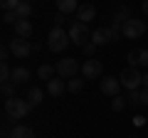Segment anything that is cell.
Here are the masks:
<instances>
[{"label":"cell","mask_w":148,"mask_h":138,"mask_svg":"<svg viewBox=\"0 0 148 138\" xmlns=\"http://www.w3.org/2000/svg\"><path fill=\"white\" fill-rule=\"evenodd\" d=\"M30 101L27 99H17V96H12V99H5V116L10 118V121H17V118H25L27 113H30Z\"/></svg>","instance_id":"1"},{"label":"cell","mask_w":148,"mask_h":138,"mask_svg":"<svg viewBox=\"0 0 148 138\" xmlns=\"http://www.w3.org/2000/svg\"><path fill=\"white\" fill-rule=\"evenodd\" d=\"M72 44V40H69V32L62 30V27H52L47 35V49L49 52H64V49Z\"/></svg>","instance_id":"2"},{"label":"cell","mask_w":148,"mask_h":138,"mask_svg":"<svg viewBox=\"0 0 148 138\" xmlns=\"http://www.w3.org/2000/svg\"><path fill=\"white\" fill-rule=\"evenodd\" d=\"M119 81H121L123 89L138 91V86H143V74L138 72V67H126L121 74H119Z\"/></svg>","instance_id":"3"},{"label":"cell","mask_w":148,"mask_h":138,"mask_svg":"<svg viewBox=\"0 0 148 138\" xmlns=\"http://www.w3.org/2000/svg\"><path fill=\"white\" fill-rule=\"evenodd\" d=\"M54 67H57V77H59V79H67V81L74 79V77L82 72V64L77 62L74 57H64V59H59Z\"/></svg>","instance_id":"4"},{"label":"cell","mask_w":148,"mask_h":138,"mask_svg":"<svg viewBox=\"0 0 148 138\" xmlns=\"http://www.w3.org/2000/svg\"><path fill=\"white\" fill-rule=\"evenodd\" d=\"M69 40H72L74 44H79V47H84V44H89L91 42V32H89V27L84 25V22H72V25H69Z\"/></svg>","instance_id":"5"},{"label":"cell","mask_w":148,"mask_h":138,"mask_svg":"<svg viewBox=\"0 0 148 138\" xmlns=\"http://www.w3.org/2000/svg\"><path fill=\"white\" fill-rule=\"evenodd\" d=\"M8 47H10V54H12L15 59H27L32 52H35V44H32L30 40H22V37L12 40V42L8 44Z\"/></svg>","instance_id":"6"},{"label":"cell","mask_w":148,"mask_h":138,"mask_svg":"<svg viewBox=\"0 0 148 138\" xmlns=\"http://www.w3.org/2000/svg\"><path fill=\"white\" fill-rule=\"evenodd\" d=\"M121 32H123V37H126V40H138L143 32H146V22H143V20H136V17H131V20L123 22Z\"/></svg>","instance_id":"7"},{"label":"cell","mask_w":148,"mask_h":138,"mask_svg":"<svg viewBox=\"0 0 148 138\" xmlns=\"http://www.w3.org/2000/svg\"><path fill=\"white\" fill-rule=\"evenodd\" d=\"M101 72H104V67H101L99 59H94V57L84 59V64H82V77L84 79H99Z\"/></svg>","instance_id":"8"},{"label":"cell","mask_w":148,"mask_h":138,"mask_svg":"<svg viewBox=\"0 0 148 138\" xmlns=\"http://www.w3.org/2000/svg\"><path fill=\"white\" fill-rule=\"evenodd\" d=\"M126 59H128V67H148V47L146 49H131Z\"/></svg>","instance_id":"9"},{"label":"cell","mask_w":148,"mask_h":138,"mask_svg":"<svg viewBox=\"0 0 148 138\" xmlns=\"http://www.w3.org/2000/svg\"><path fill=\"white\" fill-rule=\"evenodd\" d=\"M91 42L96 44V47H104V44L114 42V35H111V27H99V30L91 32Z\"/></svg>","instance_id":"10"},{"label":"cell","mask_w":148,"mask_h":138,"mask_svg":"<svg viewBox=\"0 0 148 138\" xmlns=\"http://www.w3.org/2000/svg\"><path fill=\"white\" fill-rule=\"evenodd\" d=\"M119 91H121V81L114 79V77H106V79H101V94L106 96H119Z\"/></svg>","instance_id":"11"},{"label":"cell","mask_w":148,"mask_h":138,"mask_svg":"<svg viewBox=\"0 0 148 138\" xmlns=\"http://www.w3.org/2000/svg\"><path fill=\"white\" fill-rule=\"evenodd\" d=\"M94 17H96V8L94 5H89V3H86V5H79V10H77V20H79V22L89 25Z\"/></svg>","instance_id":"12"},{"label":"cell","mask_w":148,"mask_h":138,"mask_svg":"<svg viewBox=\"0 0 148 138\" xmlns=\"http://www.w3.org/2000/svg\"><path fill=\"white\" fill-rule=\"evenodd\" d=\"M12 27H15V35H17V37H22V40H30L32 37V22L30 20H17Z\"/></svg>","instance_id":"13"},{"label":"cell","mask_w":148,"mask_h":138,"mask_svg":"<svg viewBox=\"0 0 148 138\" xmlns=\"http://www.w3.org/2000/svg\"><path fill=\"white\" fill-rule=\"evenodd\" d=\"M47 91L52 96H62L64 91H67V84H64V79H49L47 81Z\"/></svg>","instance_id":"14"},{"label":"cell","mask_w":148,"mask_h":138,"mask_svg":"<svg viewBox=\"0 0 148 138\" xmlns=\"http://www.w3.org/2000/svg\"><path fill=\"white\" fill-rule=\"evenodd\" d=\"M27 79H30V69H27V67H15V69H12V84H25V81Z\"/></svg>","instance_id":"15"},{"label":"cell","mask_w":148,"mask_h":138,"mask_svg":"<svg viewBox=\"0 0 148 138\" xmlns=\"http://www.w3.org/2000/svg\"><path fill=\"white\" fill-rule=\"evenodd\" d=\"M8 138H35V131H32L30 126H15Z\"/></svg>","instance_id":"16"},{"label":"cell","mask_w":148,"mask_h":138,"mask_svg":"<svg viewBox=\"0 0 148 138\" xmlns=\"http://www.w3.org/2000/svg\"><path fill=\"white\" fill-rule=\"evenodd\" d=\"M54 74H57V67H52V64H42V67L37 69V77H40V79H45V81L54 79Z\"/></svg>","instance_id":"17"},{"label":"cell","mask_w":148,"mask_h":138,"mask_svg":"<svg viewBox=\"0 0 148 138\" xmlns=\"http://www.w3.org/2000/svg\"><path fill=\"white\" fill-rule=\"evenodd\" d=\"M57 8H59L62 15H67V12L79 10V3H77V0H57Z\"/></svg>","instance_id":"18"},{"label":"cell","mask_w":148,"mask_h":138,"mask_svg":"<svg viewBox=\"0 0 148 138\" xmlns=\"http://www.w3.org/2000/svg\"><path fill=\"white\" fill-rule=\"evenodd\" d=\"M15 15L20 17V20H30V15H32V3H25V0H22L20 5H17Z\"/></svg>","instance_id":"19"},{"label":"cell","mask_w":148,"mask_h":138,"mask_svg":"<svg viewBox=\"0 0 148 138\" xmlns=\"http://www.w3.org/2000/svg\"><path fill=\"white\" fill-rule=\"evenodd\" d=\"M131 10H128V8H119V10H116V15H114V25H121L123 27V22H126V20H131Z\"/></svg>","instance_id":"20"},{"label":"cell","mask_w":148,"mask_h":138,"mask_svg":"<svg viewBox=\"0 0 148 138\" xmlns=\"http://www.w3.org/2000/svg\"><path fill=\"white\" fill-rule=\"evenodd\" d=\"M42 89H37V86H35V89H30V91H27V101H30V106H40V104H42Z\"/></svg>","instance_id":"21"},{"label":"cell","mask_w":148,"mask_h":138,"mask_svg":"<svg viewBox=\"0 0 148 138\" xmlns=\"http://www.w3.org/2000/svg\"><path fill=\"white\" fill-rule=\"evenodd\" d=\"M84 84H86V79H84V77H82V79H79V77H74V79H69V81H67V91L77 94V91H82V89H84Z\"/></svg>","instance_id":"22"},{"label":"cell","mask_w":148,"mask_h":138,"mask_svg":"<svg viewBox=\"0 0 148 138\" xmlns=\"http://www.w3.org/2000/svg\"><path fill=\"white\" fill-rule=\"evenodd\" d=\"M126 104H128L126 96H114V99H111V109H114V111H123Z\"/></svg>","instance_id":"23"},{"label":"cell","mask_w":148,"mask_h":138,"mask_svg":"<svg viewBox=\"0 0 148 138\" xmlns=\"http://www.w3.org/2000/svg\"><path fill=\"white\" fill-rule=\"evenodd\" d=\"M20 3L22 0H0V8H3V12H15Z\"/></svg>","instance_id":"24"},{"label":"cell","mask_w":148,"mask_h":138,"mask_svg":"<svg viewBox=\"0 0 148 138\" xmlns=\"http://www.w3.org/2000/svg\"><path fill=\"white\" fill-rule=\"evenodd\" d=\"M0 79H3V81H10L12 79V69H10V64H8V62L0 64Z\"/></svg>","instance_id":"25"},{"label":"cell","mask_w":148,"mask_h":138,"mask_svg":"<svg viewBox=\"0 0 148 138\" xmlns=\"http://www.w3.org/2000/svg\"><path fill=\"white\" fill-rule=\"evenodd\" d=\"M15 86L17 84H12V81H3V96L5 99H12L15 96Z\"/></svg>","instance_id":"26"},{"label":"cell","mask_w":148,"mask_h":138,"mask_svg":"<svg viewBox=\"0 0 148 138\" xmlns=\"http://www.w3.org/2000/svg\"><path fill=\"white\" fill-rule=\"evenodd\" d=\"M17 20H20V17H17L15 12H3V22H5V25H15Z\"/></svg>","instance_id":"27"},{"label":"cell","mask_w":148,"mask_h":138,"mask_svg":"<svg viewBox=\"0 0 148 138\" xmlns=\"http://www.w3.org/2000/svg\"><path fill=\"white\" fill-rule=\"evenodd\" d=\"M128 104H133V106H136V104H141V91H128Z\"/></svg>","instance_id":"28"},{"label":"cell","mask_w":148,"mask_h":138,"mask_svg":"<svg viewBox=\"0 0 148 138\" xmlns=\"http://www.w3.org/2000/svg\"><path fill=\"white\" fill-rule=\"evenodd\" d=\"M82 49H84V54H86V57H94V52H96V44H94V42H89V44H84Z\"/></svg>","instance_id":"29"},{"label":"cell","mask_w":148,"mask_h":138,"mask_svg":"<svg viewBox=\"0 0 148 138\" xmlns=\"http://www.w3.org/2000/svg\"><path fill=\"white\" fill-rule=\"evenodd\" d=\"M141 104L148 106V89H141Z\"/></svg>","instance_id":"30"},{"label":"cell","mask_w":148,"mask_h":138,"mask_svg":"<svg viewBox=\"0 0 148 138\" xmlns=\"http://www.w3.org/2000/svg\"><path fill=\"white\" fill-rule=\"evenodd\" d=\"M141 10H143V15H148V0H143V5H141Z\"/></svg>","instance_id":"31"},{"label":"cell","mask_w":148,"mask_h":138,"mask_svg":"<svg viewBox=\"0 0 148 138\" xmlns=\"http://www.w3.org/2000/svg\"><path fill=\"white\" fill-rule=\"evenodd\" d=\"M143 89H148V74H143Z\"/></svg>","instance_id":"32"},{"label":"cell","mask_w":148,"mask_h":138,"mask_svg":"<svg viewBox=\"0 0 148 138\" xmlns=\"http://www.w3.org/2000/svg\"><path fill=\"white\" fill-rule=\"evenodd\" d=\"M25 3H32V0H25Z\"/></svg>","instance_id":"33"},{"label":"cell","mask_w":148,"mask_h":138,"mask_svg":"<svg viewBox=\"0 0 148 138\" xmlns=\"http://www.w3.org/2000/svg\"><path fill=\"white\" fill-rule=\"evenodd\" d=\"M146 121H148V116H146Z\"/></svg>","instance_id":"34"}]
</instances>
